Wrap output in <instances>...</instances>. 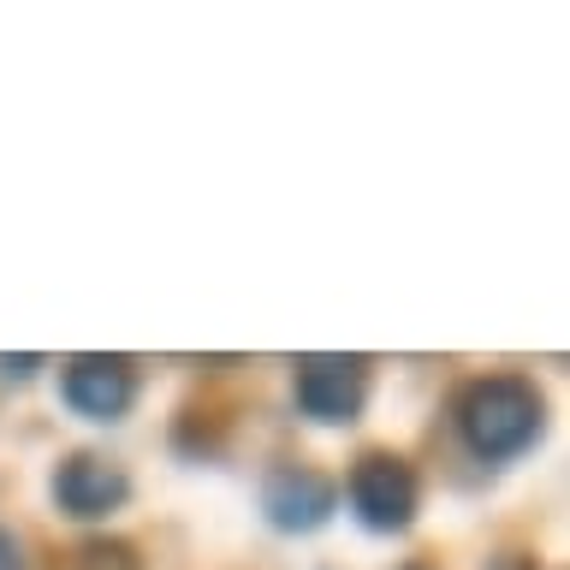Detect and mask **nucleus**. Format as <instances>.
I'll return each instance as SVG.
<instances>
[{"instance_id": "0eeeda50", "label": "nucleus", "mask_w": 570, "mask_h": 570, "mask_svg": "<svg viewBox=\"0 0 570 570\" xmlns=\"http://www.w3.org/2000/svg\"><path fill=\"white\" fill-rule=\"evenodd\" d=\"M71 570H137V552L125 541H83Z\"/></svg>"}, {"instance_id": "f03ea898", "label": "nucleus", "mask_w": 570, "mask_h": 570, "mask_svg": "<svg viewBox=\"0 0 570 570\" xmlns=\"http://www.w3.org/2000/svg\"><path fill=\"white\" fill-rule=\"evenodd\" d=\"M416 505H422V488H416V470L404 458L363 452L351 463V511L363 517V529L399 534L416 523Z\"/></svg>"}, {"instance_id": "20e7f679", "label": "nucleus", "mask_w": 570, "mask_h": 570, "mask_svg": "<svg viewBox=\"0 0 570 570\" xmlns=\"http://www.w3.org/2000/svg\"><path fill=\"white\" fill-rule=\"evenodd\" d=\"M60 399L89 422H119L125 410L137 404V368L131 356H101V351H83L60 368Z\"/></svg>"}, {"instance_id": "39448f33", "label": "nucleus", "mask_w": 570, "mask_h": 570, "mask_svg": "<svg viewBox=\"0 0 570 570\" xmlns=\"http://www.w3.org/2000/svg\"><path fill=\"white\" fill-rule=\"evenodd\" d=\"M125 499H131V475L101 452H71L53 470V505L66 517H78V523H96V517L119 511Z\"/></svg>"}, {"instance_id": "1a4fd4ad", "label": "nucleus", "mask_w": 570, "mask_h": 570, "mask_svg": "<svg viewBox=\"0 0 570 570\" xmlns=\"http://www.w3.org/2000/svg\"><path fill=\"white\" fill-rule=\"evenodd\" d=\"M0 570H24V564H18V547H12L7 529H0Z\"/></svg>"}, {"instance_id": "423d86ee", "label": "nucleus", "mask_w": 570, "mask_h": 570, "mask_svg": "<svg viewBox=\"0 0 570 570\" xmlns=\"http://www.w3.org/2000/svg\"><path fill=\"white\" fill-rule=\"evenodd\" d=\"M333 505H338V488L321 470H309V463H285V470H274L262 481V511L285 534L321 529L333 517Z\"/></svg>"}, {"instance_id": "f257e3e1", "label": "nucleus", "mask_w": 570, "mask_h": 570, "mask_svg": "<svg viewBox=\"0 0 570 570\" xmlns=\"http://www.w3.org/2000/svg\"><path fill=\"white\" fill-rule=\"evenodd\" d=\"M541 422L547 404L523 374H488V381H470L458 392V434L481 463L523 458L541 440Z\"/></svg>"}, {"instance_id": "6e6552de", "label": "nucleus", "mask_w": 570, "mask_h": 570, "mask_svg": "<svg viewBox=\"0 0 570 570\" xmlns=\"http://www.w3.org/2000/svg\"><path fill=\"white\" fill-rule=\"evenodd\" d=\"M36 368H42V356H0V374H7V381H30Z\"/></svg>"}, {"instance_id": "7ed1b4c3", "label": "nucleus", "mask_w": 570, "mask_h": 570, "mask_svg": "<svg viewBox=\"0 0 570 570\" xmlns=\"http://www.w3.org/2000/svg\"><path fill=\"white\" fill-rule=\"evenodd\" d=\"M368 404V356H338V351H321V356H297V410L309 422H356Z\"/></svg>"}]
</instances>
